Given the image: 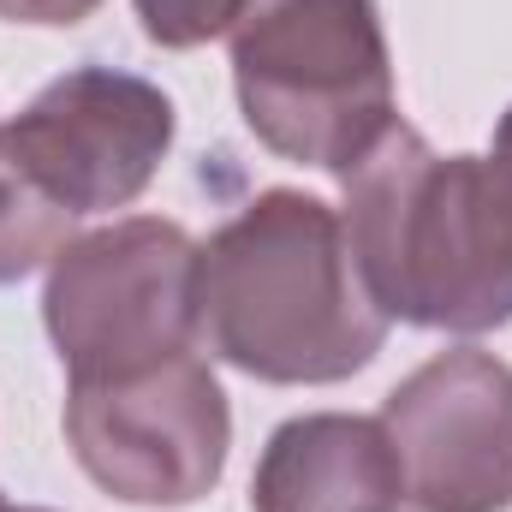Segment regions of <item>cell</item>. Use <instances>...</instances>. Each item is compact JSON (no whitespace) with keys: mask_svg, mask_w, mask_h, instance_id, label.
Wrapping results in <instances>:
<instances>
[{"mask_svg":"<svg viewBox=\"0 0 512 512\" xmlns=\"http://www.w3.org/2000/svg\"><path fill=\"white\" fill-rule=\"evenodd\" d=\"M233 90L256 143L286 161L352 173L393 126V54L376 0H245Z\"/></svg>","mask_w":512,"mask_h":512,"instance_id":"3957f363","label":"cell"},{"mask_svg":"<svg viewBox=\"0 0 512 512\" xmlns=\"http://www.w3.org/2000/svg\"><path fill=\"white\" fill-rule=\"evenodd\" d=\"M382 429L417 512L512 507V364L495 352H435L387 393Z\"/></svg>","mask_w":512,"mask_h":512,"instance_id":"52a82bcc","label":"cell"},{"mask_svg":"<svg viewBox=\"0 0 512 512\" xmlns=\"http://www.w3.org/2000/svg\"><path fill=\"white\" fill-rule=\"evenodd\" d=\"M72 239H78V215L66 203H54L0 143V286L36 274Z\"/></svg>","mask_w":512,"mask_h":512,"instance_id":"9c48e42d","label":"cell"},{"mask_svg":"<svg viewBox=\"0 0 512 512\" xmlns=\"http://www.w3.org/2000/svg\"><path fill=\"white\" fill-rule=\"evenodd\" d=\"M245 0H137L143 36L155 48H203L239 24Z\"/></svg>","mask_w":512,"mask_h":512,"instance_id":"30bf717a","label":"cell"},{"mask_svg":"<svg viewBox=\"0 0 512 512\" xmlns=\"http://www.w3.org/2000/svg\"><path fill=\"white\" fill-rule=\"evenodd\" d=\"M0 512H48V507H12V501H6V495H0Z\"/></svg>","mask_w":512,"mask_h":512,"instance_id":"4fadbf2b","label":"cell"},{"mask_svg":"<svg viewBox=\"0 0 512 512\" xmlns=\"http://www.w3.org/2000/svg\"><path fill=\"white\" fill-rule=\"evenodd\" d=\"M382 340L387 316L322 197L262 191L197 245V346L256 382H346L376 364Z\"/></svg>","mask_w":512,"mask_h":512,"instance_id":"6da1fadb","label":"cell"},{"mask_svg":"<svg viewBox=\"0 0 512 512\" xmlns=\"http://www.w3.org/2000/svg\"><path fill=\"white\" fill-rule=\"evenodd\" d=\"M346 245L387 322L489 334L512 322V167L387 137L346 173Z\"/></svg>","mask_w":512,"mask_h":512,"instance_id":"7a4b0ae2","label":"cell"},{"mask_svg":"<svg viewBox=\"0 0 512 512\" xmlns=\"http://www.w3.org/2000/svg\"><path fill=\"white\" fill-rule=\"evenodd\" d=\"M173 102L120 66L54 78L18 120L0 126L12 161L72 215H108L149 191L173 149Z\"/></svg>","mask_w":512,"mask_h":512,"instance_id":"8992f818","label":"cell"},{"mask_svg":"<svg viewBox=\"0 0 512 512\" xmlns=\"http://www.w3.org/2000/svg\"><path fill=\"white\" fill-rule=\"evenodd\" d=\"M42 322L72 382L137 376L197 352V245L179 221L126 215L48 262Z\"/></svg>","mask_w":512,"mask_h":512,"instance_id":"277c9868","label":"cell"},{"mask_svg":"<svg viewBox=\"0 0 512 512\" xmlns=\"http://www.w3.org/2000/svg\"><path fill=\"white\" fill-rule=\"evenodd\" d=\"M102 0H0V18L6 24H42V30H66V24H84Z\"/></svg>","mask_w":512,"mask_h":512,"instance_id":"8fae6325","label":"cell"},{"mask_svg":"<svg viewBox=\"0 0 512 512\" xmlns=\"http://www.w3.org/2000/svg\"><path fill=\"white\" fill-rule=\"evenodd\" d=\"M66 441L96 489L126 507H197L233 447V411L197 352L137 376L66 387Z\"/></svg>","mask_w":512,"mask_h":512,"instance_id":"5b68a950","label":"cell"},{"mask_svg":"<svg viewBox=\"0 0 512 512\" xmlns=\"http://www.w3.org/2000/svg\"><path fill=\"white\" fill-rule=\"evenodd\" d=\"M405 477L382 417L310 411L268 435L251 477V512H399Z\"/></svg>","mask_w":512,"mask_h":512,"instance_id":"ba28073f","label":"cell"},{"mask_svg":"<svg viewBox=\"0 0 512 512\" xmlns=\"http://www.w3.org/2000/svg\"><path fill=\"white\" fill-rule=\"evenodd\" d=\"M495 161H507L512 167V108L501 114V126H495Z\"/></svg>","mask_w":512,"mask_h":512,"instance_id":"7c38bea8","label":"cell"}]
</instances>
